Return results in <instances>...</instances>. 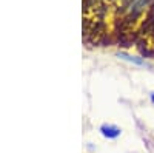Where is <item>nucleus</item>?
Masks as SVG:
<instances>
[{
	"instance_id": "obj_3",
	"label": "nucleus",
	"mask_w": 154,
	"mask_h": 153,
	"mask_svg": "<svg viewBox=\"0 0 154 153\" xmlns=\"http://www.w3.org/2000/svg\"><path fill=\"white\" fill-rule=\"evenodd\" d=\"M151 97H152V102H154V94H152V96H151Z\"/></svg>"
},
{
	"instance_id": "obj_1",
	"label": "nucleus",
	"mask_w": 154,
	"mask_h": 153,
	"mask_svg": "<svg viewBox=\"0 0 154 153\" xmlns=\"http://www.w3.org/2000/svg\"><path fill=\"white\" fill-rule=\"evenodd\" d=\"M137 43L143 54L154 56V3L151 5L140 31L137 33Z\"/></svg>"
},
{
	"instance_id": "obj_2",
	"label": "nucleus",
	"mask_w": 154,
	"mask_h": 153,
	"mask_svg": "<svg viewBox=\"0 0 154 153\" xmlns=\"http://www.w3.org/2000/svg\"><path fill=\"white\" fill-rule=\"evenodd\" d=\"M102 130H103V135H106V136H111V138H116V136H117V135L120 133L117 129H111V127H108V129H106V127H103Z\"/></svg>"
}]
</instances>
